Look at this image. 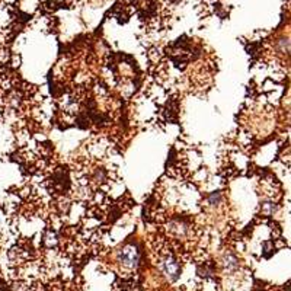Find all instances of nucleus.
Instances as JSON below:
<instances>
[{"label":"nucleus","mask_w":291,"mask_h":291,"mask_svg":"<svg viewBox=\"0 0 291 291\" xmlns=\"http://www.w3.org/2000/svg\"><path fill=\"white\" fill-rule=\"evenodd\" d=\"M119 262L122 264V266L133 269L137 266L138 262V250L134 246H127L119 252Z\"/></svg>","instance_id":"1"},{"label":"nucleus","mask_w":291,"mask_h":291,"mask_svg":"<svg viewBox=\"0 0 291 291\" xmlns=\"http://www.w3.org/2000/svg\"><path fill=\"white\" fill-rule=\"evenodd\" d=\"M163 269H165L166 275L172 281L178 280V277L181 275V266H179V264H178L173 258H170V256H167V258L163 261Z\"/></svg>","instance_id":"2"}]
</instances>
